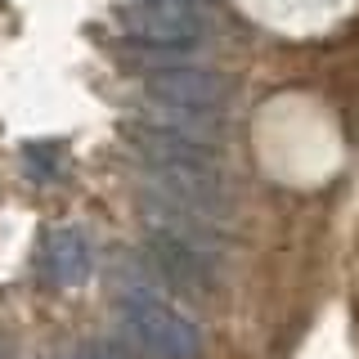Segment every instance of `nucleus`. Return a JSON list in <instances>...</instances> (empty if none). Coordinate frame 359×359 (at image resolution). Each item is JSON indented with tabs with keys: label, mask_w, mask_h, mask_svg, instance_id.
<instances>
[{
	"label": "nucleus",
	"mask_w": 359,
	"mask_h": 359,
	"mask_svg": "<svg viewBox=\"0 0 359 359\" xmlns=\"http://www.w3.org/2000/svg\"><path fill=\"white\" fill-rule=\"evenodd\" d=\"M149 224H144V243H149V261L166 283L184 292H207L220 278V243H216V220L194 216V211L166 207L149 198Z\"/></svg>",
	"instance_id": "nucleus-1"
},
{
	"label": "nucleus",
	"mask_w": 359,
	"mask_h": 359,
	"mask_svg": "<svg viewBox=\"0 0 359 359\" xmlns=\"http://www.w3.org/2000/svg\"><path fill=\"white\" fill-rule=\"evenodd\" d=\"M117 314H121L126 337L144 355H153V359H198L202 355V328L184 310H175L166 297H157L153 287H144V283L121 287Z\"/></svg>",
	"instance_id": "nucleus-2"
},
{
	"label": "nucleus",
	"mask_w": 359,
	"mask_h": 359,
	"mask_svg": "<svg viewBox=\"0 0 359 359\" xmlns=\"http://www.w3.org/2000/svg\"><path fill=\"white\" fill-rule=\"evenodd\" d=\"M121 36L149 50H194L207 32L202 0H121Z\"/></svg>",
	"instance_id": "nucleus-3"
},
{
	"label": "nucleus",
	"mask_w": 359,
	"mask_h": 359,
	"mask_svg": "<svg viewBox=\"0 0 359 359\" xmlns=\"http://www.w3.org/2000/svg\"><path fill=\"white\" fill-rule=\"evenodd\" d=\"M144 90L153 95L157 108H175V112H224V104H229V81L194 63L149 67Z\"/></svg>",
	"instance_id": "nucleus-4"
},
{
	"label": "nucleus",
	"mask_w": 359,
	"mask_h": 359,
	"mask_svg": "<svg viewBox=\"0 0 359 359\" xmlns=\"http://www.w3.org/2000/svg\"><path fill=\"white\" fill-rule=\"evenodd\" d=\"M36 269L45 283L54 287H76L90 278V269H95V252H90V238L81 229H72V224H63V229H50L41 243V256H36Z\"/></svg>",
	"instance_id": "nucleus-5"
},
{
	"label": "nucleus",
	"mask_w": 359,
	"mask_h": 359,
	"mask_svg": "<svg viewBox=\"0 0 359 359\" xmlns=\"http://www.w3.org/2000/svg\"><path fill=\"white\" fill-rule=\"evenodd\" d=\"M72 359H135V355L126 346H117V341H86Z\"/></svg>",
	"instance_id": "nucleus-6"
},
{
	"label": "nucleus",
	"mask_w": 359,
	"mask_h": 359,
	"mask_svg": "<svg viewBox=\"0 0 359 359\" xmlns=\"http://www.w3.org/2000/svg\"><path fill=\"white\" fill-rule=\"evenodd\" d=\"M0 359H5V355H0Z\"/></svg>",
	"instance_id": "nucleus-7"
}]
</instances>
